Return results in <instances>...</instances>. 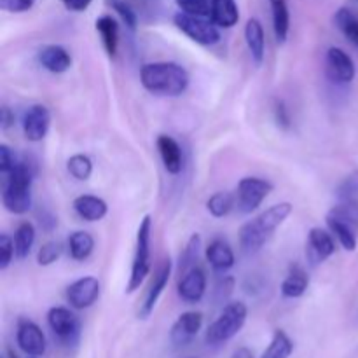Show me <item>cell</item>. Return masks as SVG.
<instances>
[{
    "label": "cell",
    "mask_w": 358,
    "mask_h": 358,
    "mask_svg": "<svg viewBox=\"0 0 358 358\" xmlns=\"http://www.w3.org/2000/svg\"><path fill=\"white\" fill-rule=\"evenodd\" d=\"M231 358H254V353H252L248 348H238Z\"/></svg>",
    "instance_id": "cell-47"
},
{
    "label": "cell",
    "mask_w": 358,
    "mask_h": 358,
    "mask_svg": "<svg viewBox=\"0 0 358 358\" xmlns=\"http://www.w3.org/2000/svg\"><path fill=\"white\" fill-rule=\"evenodd\" d=\"M336 198L338 201L358 203V170L343 178V182L336 189Z\"/></svg>",
    "instance_id": "cell-33"
},
{
    "label": "cell",
    "mask_w": 358,
    "mask_h": 358,
    "mask_svg": "<svg viewBox=\"0 0 358 358\" xmlns=\"http://www.w3.org/2000/svg\"><path fill=\"white\" fill-rule=\"evenodd\" d=\"M336 252V241L331 231H325L322 227H313L308 233L306 241V257L311 266H318L322 262L332 257Z\"/></svg>",
    "instance_id": "cell-12"
},
{
    "label": "cell",
    "mask_w": 358,
    "mask_h": 358,
    "mask_svg": "<svg viewBox=\"0 0 358 358\" xmlns=\"http://www.w3.org/2000/svg\"><path fill=\"white\" fill-rule=\"evenodd\" d=\"M294 353V343L292 339L289 338L285 331L278 329L273 334L271 343H269L268 348L264 350L261 358H290Z\"/></svg>",
    "instance_id": "cell-30"
},
{
    "label": "cell",
    "mask_w": 358,
    "mask_h": 358,
    "mask_svg": "<svg viewBox=\"0 0 358 358\" xmlns=\"http://www.w3.org/2000/svg\"><path fill=\"white\" fill-rule=\"evenodd\" d=\"M140 80L149 93L159 96H180L189 87V73L175 62L145 63L140 69Z\"/></svg>",
    "instance_id": "cell-1"
},
{
    "label": "cell",
    "mask_w": 358,
    "mask_h": 358,
    "mask_svg": "<svg viewBox=\"0 0 358 358\" xmlns=\"http://www.w3.org/2000/svg\"><path fill=\"white\" fill-rule=\"evenodd\" d=\"M156 145L164 170L170 175L180 173L184 170V154H182V147L178 145L177 140L170 135H159Z\"/></svg>",
    "instance_id": "cell-17"
},
{
    "label": "cell",
    "mask_w": 358,
    "mask_h": 358,
    "mask_svg": "<svg viewBox=\"0 0 358 358\" xmlns=\"http://www.w3.org/2000/svg\"><path fill=\"white\" fill-rule=\"evenodd\" d=\"M51 126V112L45 105H31L23 117V133L28 142H42Z\"/></svg>",
    "instance_id": "cell-13"
},
{
    "label": "cell",
    "mask_w": 358,
    "mask_h": 358,
    "mask_svg": "<svg viewBox=\"0 0 358 358\" xmlns=\"http://www.w3.org/2000/svg\"><path fill=\"white\" fill-rule=\"evenodd\" d=\"M178 297L187 304H196L206 294V273L199 266H194L180 275L177 287Z\"/></svg>",
    "instance_id": "cell-14"
},
{
    "label": "cell",
    "mask_w": 358,
    "mask_h": 358,
    "mask_svg": "<svg viewBox=\"0 0 358 358\" xmlns=\"http://www.w3.org/2000/svg\"><path fill=\"white\" fill-rule=\"evenodd\" d=\"M248 317L247 304L241 301H233L227 303L222 308L219 317L212 322L208 329H206L205 341L210 346H220L224 343L231 341L238 332L243 329L245 322Z\"/></svg>",
    "instance_id": "cell-4"
},
{
    "label": "cell",
    "mask_w": 358,
    "mask_h": 358,
    "mask_svg": "<svg viewBox=\"0 0 358 358\" xmlns=\"http://www.w3.org/2000/svg\"><path fill=\"white\" fill-rule=\"evenodd\" d=\"M199 248H201V236L199 234H192L191 240L187 241V247L184 248V254L180 255V275L194 268L196 261L199 257Z\"/></svg>",
    "instance_id": "cell-34"
},
{
    "label": "cell",
    "mask_w": 358,
    "mask_h": 358,
    "mask_svg": "<svg viewBox=\"0 0 358 358\" xmlns=\"http://www.w3.org/2000/svg\"><path fill=\"white\" fill-rule=\"evenodd\" d=\"M171 268H173V266H171L170 259L163 261V264L159 266V269H157L156 276H154L152 285L149 287V290H147L145 299H143L142 306H140V311H138V318H140V320H147V318H149L150 315L154 313V310H156V304H157V301H159L161 294L164 292V289H166L168 282H170Z\"/></svg>",
    "instance_id": "cell-15"
},
{
    "label": "cell",
    "mask_w": 358,
    "mask_h": 358,
    "mask_svg": "<svg viewBox=\"0 0 358 358\" xmlns=\"http://www.w3.org/2000/svg\"><path fill=\"white\" fill-rule=\"evenodd\" d=\"M14 257H16L14 240L9 234H0V271H6Z\"/></svg>",
    "instance_id": "cell-39"
},
{
    "label": "cell",
    "mask_w": 358,
    "mask_h": 358,
    "mask_svg": "<svg viewBox=\"0 0 358 358\" xmlns=\"http://www.w3.org/2000/svg\"><path fill=\"white\" fill-rule=\"evenodd\" d=\"M308 287H310V275L303 266L296 264L290 268L289 275L282 283V294L287 299H297L306 294Z\"/></svg>",
    "instance_id": "cell-23"
},
{
    "label": "cell",
    "mask_w": 358,
    "mask_h": 358,
    "mask_svg": "<svg viewBox=\"0 0 358 358\" xmlns=\"http://www.w3.org/2000/svg\"><path fill=\"white\" fill-rule=\"evenodd\" d=\"M6 358H17L16 355H14V352H10V350H7V355Z\"/></svg>",
    "instance_id": "cell-48"
},
{
    "label": "cell",
    "mask_w": 358,
    "mask_h": 358,
    "mask_svg": "<svg viewBox=\"0 0 358 358\" xmlns=\"http://www.w3.org/2000/svg\"><path fill=\"white\" fill-rule=\"evenodd\" d=\"M35 0H0V7L7 13H24L31 9Z\"/></svg>",
    "instance_id": "cell-42"
},
{
    "label": "cell",
    "mask_w": 358,
    "mask_h": 358,
    "mask_svg": "<svg viewBox=\"0 0 358 358\" xmlns=\"http://www.w3.org/2000/svg\"><path fill=\"white\" fill-rule=\"evenodd\" d=\"M73 210H76L77 215L80 217L86 222H98V220L103 219L108 212L107 203L101 198L93 194H83L77 196L73 199Z\"/></svg>",
    "instance_id": "cell-20"
},
{
    "label": "cell",
    "mask_w": 358,
    "mask_h": 358,
    "mask_svg": "<svg viewBox=\"0 0 358 358\" xmlns=\"http://www.w3.org/2000/svg\"><path fill=\"white\" fill-rule=\"evenodd\" d=\"M94 250V238L87 231H76L69 238V254L73 261H86Z\"/></svg>",
    "instance_id": "cell-27"
},
{
    "label": "cell",
    "mask_w": 358,
    "mask_h": 358,
    "mask_svg": "<svg viewBox=\"0 0 358 358\" xmlns=\"http://www.w3.org/2000/svg\"><path fill=\"white\" fill-rule=\"evenodd\" d=\"M16 343L21 352L27 353L28 357L44 355L45 348H48V341H45L42 329L35 322L27 320V318L20 320L17 324Z\"/></svg>",
    "instance_id": "cell-11"
},
{
    "label": "cell",
    "mask_w": 358,
    "mask_h": 358,
    "mask_svg": "<svg viewBox=\"0 0 358 358\" xmlns=\"http://www.w3.org/2000/svg\"><path fill=\"white\" fill-rule=\"evenodd\" d=\"M329 215L336 217V219L343 220V222L350 224L352 227H355L358 231V203H345L338 201L331 208Z\"/></svg>",
    "instance_id": "cell-35"
},
{
    "label": "cell",
    "mask_w": 358,
    "mask_h": 358,
    "mask_svg": "<svg viewBox=\"0 0 358 358\" xmlns=\"http://www.w3.org/2000/svg\"><path fill=\"white\" fill-rule=\"evenodd\" d=\"M150 236H152V219L150 215H145L140 220L138 231H136L135 257H133L131 275L126 285L128 294L136 292L150 273Z\"/></svg>",
    "instance_id": "cell-5"
},
{
    "label": "cell",
    "mask_w": 358,
    "mask_h": 358,
    "mask_svg": "<svg viewBox=\"0 0 358 358\" xmlns=\"http://www.w3.org/2000/svg\"><path fill=\"white\" fill-rule=\"evenodd\" d=\"M62 2L65 6V9L72 10V13H83V10H86L90 7V3L93 0H62Z\"/></svg>",
    "instance_id": "cell-44"
},
{
    "label": "cell",
    "mask_w": 358,
    "mask_h": 358,
    "mask_svg": "<svg viewBox=\"0 0 358 358\" xmlns=\"http://www.w3.org/2000/svg\"><path fill=\"white\" fill-rule=\"evenodd\" d=\"M234 289V278L233 276H224L219 283H217V290H215V296L219 301H226L227 297L231 296Z\"/></svg>",
    "instance_id": "cell-43"
},
{
    "label": "cell",
    "mask_w": 358,
    "mask_h": 358,
    "mask_svg": "<svg viewBox=\"0 0 358 358\" xmlns=\"http://www.w3.org/2000/svg\"><path fill=\"white\" fill-rule=\"evenodd\" d=\"M334 23L343 35L358 48V14L348 7H341L334 14Z\"/></svg>",
    "instance_id": "cell-28"
},
{
    "label": "cell",
    "mask_w": 358,
    "mask_h": 358,
    "mask_svg": "<svg viewBox=\"0 0 358 358\" xmlns=\"http://www.w3.org/2000/svg\"><path fill=\"white\" fill-rule=\"evenodd\" d=\"M14 250L16 259H27L35 243V227L31 222H21L14 233Z\"/></svg>",
    "instance_id": "cell-29"
},
{
    "label": "cell",
    "mask_w": 358,
    "mask_h": 358,
    "mask_svg": "<svg viewBox=\"0 0 358 358\" xmlns=\"http://www.w3.org/2000/svg\"><path fill=\"white\" fill-rule=\"evenodd\" d=\"M175 3L182 13L199 17H210V10H212L210 0H175Z\"/></svg>",
    "instance_id": "cell-37"
},
{
    "label": "cell",
    "mask_w": 358,
    "mask_h": 358,
    "mask_svg": "<svg viewBox=\"0 0 358 358\" xmlns=\"http://www.w3.org/2000/svg\"><path fill=\"white\" fill-rule=\"evenodd\" d=\"M325 222H327V227H329V231L332 233V236L339 241V245H341L346 252L357 250V243H358L357 233L358 231L355 229V227H352L350 224L343 222V220L336 219V217L329 215V213H327V217H325Z\"/></svg>",
    "instance_id": "cell-25"
},
{
    "label": "cell",
    "mask_w": 358,
    "mask_h": 358,
    "mask_svg": "<svg viewBox=\"0 0 358 358\" xmlns=\"http://www.w3.org/2000/svg\"><path fill=\"white\" fill-rule=\"evenodd\" d=\"M107 3L115 10V13L119 14V17L122 20V23H124L129 30L131 31L136 30V24H138V16H136V13L133 10V7L129 6L126 0H107Z\"/></svg>",
    "instance_id": "cell-36"
},
{
    "label": "cell",
    "mask_w": 358,
    "mask_h": 358,
    "mask_svg": "<svg viewBox=\"0 0 358 358\" xmlns=\"http://www.w3.org/2000/svg\"><path fill=\"white\" fill-rule=\"evenodd\" d=\"M245 42H247L255 65H262L266 56V35L262 23L257 17H250L245 24Z\"/></svg>",
    "instance_id": "cell-21"
},
{
    "label": "cell",
    "mask_w": 358,
    "mask_h": 358,
    "mask_svg": "<svg viewBox=\"0 0 358 358\" xmlns=\"http://www.w3.org/2000/svg\"><path fill=\"white\" fill-rule=\"evenodd\" d=\"M62 252H63V247L59 241H48V243H44L37 252L38 266H44L45 268V266L55 264V262L59 259V255H62Z\"/></svg>",
    "instance_id": "cell-38"
},
{
    "label": "cell",
    "mask_w": 358,
    "mask_h": 358,
    "mask_svg": "<svg viewBox=\"0 0 358 358\" xmlns=\"http://www.w3.org/2000/svg\"><path fill=\"white\" fill-rule=\"evenodd\" d=\"M101 285L94 276H83L66 287V303L73 310H87L98 301Z\"/></svg>",
    "instance_id": "cell-9"
},
{
    "label": "cell",
    "mask_w": 358,
    "mask_h": 358,
    "mask_svg": "<svg viewBox=\"0 0 358 358\" xmlns=\"http://www.w3.org/2000/svg\"><path fill=\"white\" fill-rule=\"evenodd\" d=\"M236 206V198H234L231 192L219 191L215 194L210 196V199L206 201V210L210 212V215L215 217V219H224L226 215H229L231 210Z\"/></svg>",
    "instance_id": "cell-31"
},
{
    "label": "cell",
    "mask_w": 358,
    "mask_h": 358,
    "mask_svg": "<svg viewBox=\"0 0 358 358\" xmlns=\"http://www.w3.org/2000/svg\"><path fill=\"white\" fill-rule=\"evenodd\" d=\"M41 226H44L45 231H52L56 226H58V219L51 213H45V215L41 217Z\"/></svg>",
    "instance_id": "cell-46"
},
{
    "label": "cell",
    "mask_w": 358,
    "mask_h": 358,
    "mask_svg": "<svg viewBox=\"0 0 358 358\" xmlns=\"http://www.w3.org/2000/svg\"><path fill=\"white\" fill-rule=\"evenodd\" d=\"M96 31L100 34L103 48L110 58H115L119 48V24L112 16H100L96 20Z\"/></svg>",
    "instance_id": "cell-24"
},
{
    "label": "cell",
    "mask_w": 358,
    "mask_h": 358,
    "mask_svg": "<svg viewBox=\"0 0 358 358\" xmlns=\"http://www.w3.org/2000/svg\"><path fill=\"white\" fill-rule=\"evenodd\" d=\"M271 6V16H273V30H275V37L280 44L287 41L290 30V13L287 0H269Z\"/></svg>",
    "instance_id": "cell-26"
},
{
    "label": "cell",
    "mask_w": 358,
    "mask_h": 358,
    "mask_svg": "<svg viewBox=\"0 0 358 358\" xmlns=\"http://www.w3.org/2000/svg\"><path fill=\"white\" fill-rule=\"evenodd\" d=\"M38 63L51 73H65L72 66V56L63 45L49 44L38 51Z\"/></svg>",
    "instance_id": "cell-19"
},
{
    "label": "cell",
    "mask_w": 358,
    "mask_h": 358,
    "mask_svg": "<svg viewBox=\"0 0 358 358\" xmlns=\"http://www.w3.org/2000/svg\"><path fill=\"white\" fill-rule=\"evenodd\" d=\"M17 163H20V161L16 159L14 150L10 149L9 145H6V143H2V145H0V173L2 175L10 173V171L16 168Z\"/></svg>",
    "instance_id": "cell-40"
},
{
    "label": "cell",
    "mask_w": 358,
    "mask_h": 358,
    "mask_svg": "<svg viewBox=\"0 0 358 358\" xmlns=\"http://www.w3.org/2000/svg\"><path fill=\"white\" fill-rule=\"evenodd\" d=\"M294 206L289 201L278 203V205L269 206L266 212L252 219L250 222L243 224L240 229V247L243 252H257L269 238L273 236L276 229L285 222L292 213Z\"/></svg>",
    "instance_id": "cell-2"
},
{
    "label": "cell",
    "mask_w": 358,
    "mask_h": 358,
    "mask_svg": "<svg viewBox=\"0 0 358 358\" xmlns=\"http://www.w3.org/2000/svg\"><path fill=\"white\" fill-rule=\"evenodd\" d=\"M189 358H196V357H189Z\"/></svg>",
    "instance_id": "cell-50"
},
{
    "label": "cell",
    "mask_w": 358,
    "mask_h": 358,
    "mask_svg": "<svg viewBox=\"0 0 358 358\" xmlns=\"http://www.w3.org/2000/svg\"><path fill=\"white\" fill-rule=\"evenodd\" d=\"M273 184L266 178L245 177L236 189V206L241 213H252L271 194Z\"/></svg>",
    "instance_id": "cell-8"
},
{
    "label": "cell",
    "mask_w": 358,
    "mask_h": 358,
    "mask_svg": "<svg viewBox=\"0 0 358 358\" xmlns=\"http://www.w3.org/2000/svg\"><path fill=\"white\" fill-rule=\"evenodd\" d=\"M173 23L182 34L199 45H215L220 41L219 27L210 17L192 16L178 10L173 16Z\"/></svg>",
    "instance_id": "cell-6"
},
{
    "label": "cell",
    "mask_w": 358,
    "mask_h": 358,
    "mask_svg": "<svg viewBox=\"0 0 358 358\" xmlns=\"http://www.w3.org/2000/svg\"><path fill=\"white\" fill-rule=\"evenodd\" d=\"M13 124H14V114L10 112L9 107H2V112H0V126H2V129H7Z\"/></svg>",
    "instance_id": "cell-45"
},
{
    "label": "cell",
    "mask_w": 358,
    "mask_h": 358,
    "mask_svg": "<svg viewBox=\"0 0 358 358\" xmlns=\"http://www.w3.org/2000/svg\"><path fill=\"white\" fill-rule=\"evenodd\" d=\"M273 115H275V121L280 128H290V122L292 121H290V112L289 108H287L285 101L275 100V103H273Z\"/></svg>",
    "instance_id": "cell-41"
},
{
    "label": "cell",
    "mask_w": 358,
    "mask_h": 358,
    "mask_svg": "<svg viewBox=\"0 0 358 358\" xmlns=\"http://www.w3.org/2000/svg\"><path fill=\"white\" fill-rule=\"evenodd\" d=\"M203 327V315L199 311H185L171 325L170 339L175 346H185L198 336Z\"/></svg>",
    "instance_id": "cell-16"
},
{
    "label": "cell",
    "mask_w": 358,
    "mask_h": 358,
    "mask_svg": "<svg viewBox=\"0 0 358 358\" xmlns=\"http://www.w3.org/2000/svg\"><path fill=\"white\" fill-rule=\"evenodd\" d=\"M210 20L219 28H233L240 21V9L236 0H210Z\"/></svg>",
    "instance_id": "cell-22"
},
{
    "label": "cell",
    "mask_w": 358,
    "mask_h": 358,
    "mask_svg": "<svg viewBox=\"0 0 358 358\" xmlns=\"http://www.w3.org/2000/svg\"><path fill=\"white\" fill-rule=\"evenodd\" d=\"M325 70L327 76L338 84H350L357 76V66L352 56L341 48H329L325 55Z\"/></svg>",
    "instance_id": "cell-10"
},
{
    "label": "cell",
    "mask_w": 358,
    "mask_h": 358,
    "mask_svg": "<svg viewBox=\"0 0 358 358\" xmlns=\"http://www.w3.org/2000/svg\"><path fill=\"white\" fill-rule=\"evenodd\" d=\"M66 170L72 175L76 180H87L93 173V161L84 154H73L69 161H66Z\"/></svg>",
    "instance_id": "cell-32"
},
{
    "label": "cell",
    "mask_w": 358,
    "mask_h": 358,
    "mask_svg": "<svg viewBox=\"0 0 358 358\" xmlns=\"http://www.w3.org/2000/svg\"><path fill=\"white\" fill-rule=\"evenodd\" d=\"M28 358H38V357H28Z\"/></svg>",
    "instance_id": "cell-49"
},
{
    "label": "cell",
    "mask_w": 358,
    "mask_h": 358,
    "mask_svg": "<svg viewBox=\"0 0 358 358\" xmlns=\"http://www.w3.org/2000/svg\"><path fill=\"white\" fill-rule=\"evenodd\" d=\"M206 261L212 266L215 273H227L234 266L236 259H234V252L231 245L222 238H215L206 247Z\"/></svg>",
    "instance_id": "cell-18"
},
{
    "label": "cell",
    "mask_w": 358,
    "mask_h": 358,
    "mask_svg": "<svg viewBox=\"0 0 358 358\" xmlns=\"http://www.w3.org/2000/svg\"><path fill=\"white\" fill-rule=\"evenodd\" d=\"M48 324L55 338L65 346H76L80 336V320L70 308L56 306L48 313Z\"/></svg>",
    "instance_id": "cell-7"
},
{
    "label": "cell",
    "mask_w": 358,
    "mask_h": 358,
    "mask_svg": "<svg viewBox=\"0 0 358 358\" xmlns=\"http://www.w3.org/2000/svg\"><path fill=\"white\" fill-rule=\"evenodd\" d=\"M35 168L27 161H20L10 173L6 175L2 189L3 208L14 215H24L31 208V184Z\"/></svg>",
    "instance_id": "cell-3"
}]
</instances>
